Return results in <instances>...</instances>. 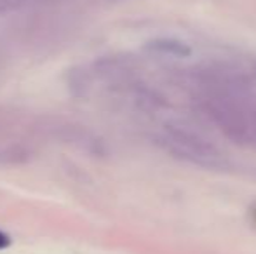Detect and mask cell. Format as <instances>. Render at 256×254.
<instances>
[{"instance_id": "obj_1", "label": "cell", "mask_w": 256, "mask_h": 254, "mask_svg": "<svg viewBox=\"0 0 256 254\" xmlns=\"http://www.w3.org/2000/svg\"><path fill=\"white\" fill-rule=\"evenodd\" d=\"M150 49L157 52H164V54H171V56H188L190 52V47L185 45L183 42H178V40H154L150 42L148 45Z\"/></svg>"}, {"instance_id": "obj_2", "label": "cell", "mask_w": 256, "mask_h": 254, "mask_svg": "<svg viewBox=\"0 0 256 254\" xmlns=\"http://www.w3.org/2000/svg\"><path fill=\"white\" fill-rule=\"evenodd\" d=\"M9 246H10V237L7 234H4V232H0V251L9 248Z\"/></svg>"}]
</instances>
